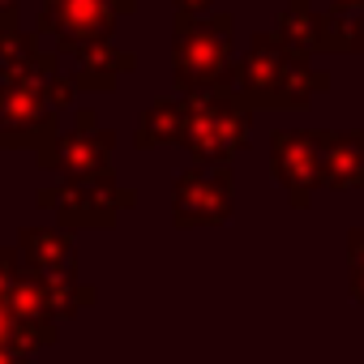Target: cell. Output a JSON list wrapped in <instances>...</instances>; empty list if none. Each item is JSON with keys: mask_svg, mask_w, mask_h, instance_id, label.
<instances>
[{"mask_svg": "<svg viewBox=\"0 0 364 364\" xmlns=\"http://www.w3.org/2000/svg\"><path fill=\"white\" fill-rule=\"evenodd\" d=\"M56 112L43 99V82L0 77V150H31L39 167L56 171Z\"/></svg>", "mask_w": 364, "mask_h": 364, "instance_id": "obj_4", "label": "cell"}, {"mask_svg": "<svg viewBox=\"0 0 364 364\" xmlns=\"http://www.w3.org/2000/svg\"><path fill=\"white\" fill-rule=\"evenodd\" d=\"M210 5H215V0H171V9H176V14H189V18L210 14Z\"/></svg>", "mask_w": 364, "mask_h": 364, "instance_id": "obj_22", "label": "cell"}, {"mask_svg": "<svg viewBox=\"0 0 364 364\" xmlns=\"http://www.w3.org/2000/svg\"><path fill=\"white\" fill-rule=\"evenodd\" d=\"M232 210H236L232 163H198V167L176 176V185H171V223L180 232L228 223Z\"/></svg>", "mask_w": 364, "mask_h": 364, "instance_id": "obj_5", "label": "cell"}, {"mask_svg": "<svg viewBox=\"0 0 364 364\" xmlns=\"http://www.w3.org/2000/svg\"><path fill=\"white\" fill-rule=\"evenodd\" d=\"M283 56L287 48L266 31V35H253L245 60H232V86L253 112H274V82H279Z\"/></svg>", "mask_w": 364, "mask_h": 364, "instance_id": "obj_11", "label": "cell"}, {"mask_svg": "<svg viewBox=\"0 0 364 364\" xmlns=\"http://www.w3.org/2000/svg\"><path fill=\"white\" fill-rule=\"evenodd\" d=\"M18 270H22V253H18V245H14V249H0V287H5Z\"/></svg>", "mask_w": 364, "mask_h": 364, "instance_id": "obj_21", "label": "cell"}, {"mask_svg": "<svg viewBox=\"0 0 364 364\" xmlns=\"http://www.w3.org/2000/svg\"><path fill=\"white\" fill-rule=\"evenodd\" d=\"M249 129H253V107L236 95L232 65L215 86L185 95V133H180V146L198 163H232L240 150H249Z\"/></svg>", "mask_w": 364, "mask_h": 364, "instance_id": "obj_1", "label": "cell"}, {"mask_svg": "<svg viewBox=\"0 0 364 364\" xmlns=\"http://www.w3.org/2000/svg\"><path fill=\"white\" fill-rule=\"evenodd\" d=\"M112 150H116V133L99 124L95 112H77L73 129L56 133L52 159H56V171L65 176H116Z\"/></svg>", "mask_w": 364, "mask_h": 364, "instance_id": "obj_9", "label": "cell"}, {"mask_svg": "<svg viewBox=\"0 0 364 364\" xmlns=\"http://www.w3.org/2000/svg\"><path fill=\"white\" fill-rule=\"evenodd\" d=\"M99 291L82 279H43L35 270H18L5 287H0V304L18 317H43V321H65L90 309Z\"/></svg>", "mask_w": 364, "mask_h": 364, "instance_id": "obj_6", "label": "cell"}, {"mask_svg": "<svg viewBox=\"0 0 364 364\" xmlns=\"http://www.w3.org/2000/svg\"><path fill=\"white\" fill-rule=\"evenodd\" d=\"M73 95H77V86H73V77H60V73H52V77H43V99H48V107H52V112H60V107H69V103H73Z\"/></svg>", "mask_w": 364, "mask_h": 364, "instance_id": "obj_20", "label": "cell"}, {"mask_svg": "<svg viewBox=\"0 0 364 364\" xmlns=\"http://www.w3.org/2000/svg\"><path fill=\"white\" fill-rule=\"evenodd\" d=\"M56 65H60V56L43 52L39 35L22 31V22L0 26V77H9V82H43V77L56 73Z\"/></svg>", "mask_w": 364, "mask_h": 364, "instance_id": "obj_14", "label": "cell"}, {"mask_svg": "<svg viewBox=\"0 0 364 364\" xmlns=\"http://www.w3.org/2000/svg\"><path fill=\"white\" fill-rule=\"evenodd\" d=\"M56 56L73 60V86L86 95H112L124 73L137 69V56L124 48H112V39H90V43H56Z\"/></svg>", "mask_w": 364, "mask_h": 364, "instance_id": "obj_10", "label": "cell"}, {"mask_svg": "<svg viewBox=\"0 0 364 364\" xmlns=\"http://www.w3.org/2000/svg\"><path fill=\"white\" fill-rule=\"evenodd\" d=\"M287 52L296 56H313L321 52V14L309 5V0H287V9L274 18V31H270Z\"/></svg>", "mask_w": 364, "mask_h": 364, "instance_id": "obj_18", "label": "cell"}, {"mask_svg": "<svg viewBox=\"0 0 364 364\" xmlns=\"http://www.w3.org/2000/svg\"><path fill=\"white\" fill-rule=\"evenodd\" d=\"M321 146V189H364V129L330 133L317 129Z\"/></svg>", "mask_w": 364, "mask_h": 364, "instance_id": "obj_13", "label": "cell"}, {"mask_svg": "<svg viewBox=\"0 0 364 364\" xmlns=\"http://www.w3.org/2000/svg\"><path fill=\"white\" fill-rule=\"evenodd\" d=\"M232 14H176L171 22V82L180 95L215 86L232 65Z\"/></svg>", "mask_w": 364, "mask_h": 364, "instance_id": "obj_2", "label": "cell"}, {"mask_svg": "<svg viewBox=\"0 0 364 364\" xmlns=\"http://www.w3.org/2000/svg\"><path fill=\"white\" fill-rule=\"evenodd\" d=\"M60 338L56 321H43V317H18L0 304V364H18L26 360L31 351L39 347H52Z\"/></svg>", "mask_w": 364, "mask_h": 364, "instance_id": "obj_16", "label": "cell"}, {"mask_svg": "<svg viewBox=\"0 0 364 364\" xmlns=\"http://www.w3.org/2000/svg\"><path fill=\"white\" fill-rule=\"evenodd\" d=\"M137 9V0H39L35 31L56 43H90L112 39L116 22Z\"/></svg>", "mask_w": 364, "mask_h": 364, "instance_id": "obj_7", "label": "cell"}, {"mask_svg": "<svg viewBox=\"0 0 364 364\" xmlns=\"http://www.w3.org/2000/svg\"><path fill=\"white\" fill-rule=\"evenodd\" d=\"M14 22H22L18 0H0V26H14Z\"/></svg>", "mask_w": 364, "mask_h": 364, "instance_id": "obj_24", "label": "cell"}, {"mask_svg": "<svg viewBox=\"0 0 364 364\" xmlns=\"http://www.w3.org/2000/svg\"><path fill=\"white\" fill-rule=\"evenodd\" d=\"M270 176L287 193L291 210H309L321 189V146L317 129H274L270 133Z\"/></svg>", "mask_w": 364, "mask_h": 364, "instance_id": "obj_8", "label": "cell"}, {"mask_svg": "<svg viewBox=\"0 0 364 364\" xmlns=\"http://www.w3.org/2000/svg\"><path fill=\"white\" fill-rule=\"evenodd\" d=\"M347 5H364V0H347Z\"/></svg>", "mask_w": 364, "mask_h": 364, "instance_id": "obj_25", "label": "cell"}, {"mask_svg": "<svg viewBox=\"0 0 364 364\" xmlns=\"http://www.w3.org/2000/svg\"><path fill=\"white\" fill-rule=\"evenodd\" d=\"M180 133H185V95L154 99L141 112L133 141H137V150H163V146H180Z\"/></svg>", "mask_w": 364, "mask_h": 364, "instance_id": "obj_17", "label": "cell"}, {"mask_svg": "<svg viewBox=\"0 0 364 364\" xmlns=\"http://www.w3.org/2000/svg\"><path fill=\"white\" fill-rule=\"evenodd\" d=\"M321 52H364V5H347V0H334V5L321 14Z\"/></svg>", "mask_w": 364, "mask_h": 364, "instance_id": "obj_19", "label": "cell"}, {"mask_svg": "<svg viewBox=\"0 0 364 364\" xmlns=\"http://www.w3.org/2000/svg\"><path fill=\"white\" fill-rule=\"evenodd\" d=\"M39 210L56 215V228L65 232H107L124 210L137 206V193L116 185V176H65V185L35 193Z\"/></svg>", "mask_w": 364, "mask_h": 364, "instance_id": "obj_3", "label": "cell"}, {"mask_svg": "<svg viewBox=\"0 0 364 364\" xmlns=\"http://www.w3.org/2000/svg\"><path fill=\"white\" fill-rule=\"evenodd\" d=\"M351 296L364 309V262H351Z\"/></svg>", "mask_w": 364, "mask_h": 364, "instance_id": "obj_23", "label": "cell"}, {"mask_svg": "<svg viewBox=\"0 0 364 364\" xmlns=\"http://www.w3.org/2000/svg\"><path fill=\"white\" fill-rule=\"evenodd\" d=\"M321 90H330V73L326 69H313L309 56L287 52L283 56V69H279V82H274V112H300Z\"/></svg>", "mask_w": 364, "mask_h": 364, "instance_id": "obj_15", "label": "cell"}, {"mask_svg": "<svg viewBox=\"0 0 364 364\" xmlns=\"http://www.w3.org/2000/svg\"><path fill=\"white\" fill-rule=\"evenodd\" d=\"M22 266L43 279H77V245L65 228H26L18 236Z\"/></svg>", "mask_w": 364, "mask_h": 364, "instance_id": "obj_12", "label": "cell"}]
</instances>
